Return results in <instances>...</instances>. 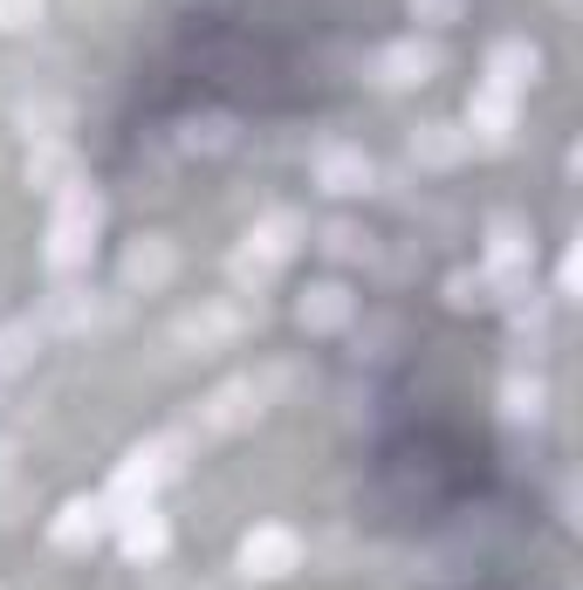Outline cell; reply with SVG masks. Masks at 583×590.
Listing matches in <instances>:
<instances>
[{"label":"cell","instance_id":"cell-1","mask_svg":"<svg viewBox=\"0 0 583 590\" xmlns=\"http://www.w3.org/2000/svg\"><path fill=\"white\" fill-rule=\"evenodd\" d=\"M90 234H96V199L90 193H69L62 199V220H56V262L69 268V262H83V247H90Z\"/></svg>","mask_w":583,"mask_h":590},{"label":"cell","instance_id":"cell-2","mask_svg":"<svg viewBox=\"0 0 583 590\" xmlns=\"http://www.w3.org/2000/svg\"><path fill=\"white\" fill-rule=\"evenodd\" d=\"M247 570H261V577H282L289 563H295V535H282V529H261V535H247Z\"/></svg>","mask_w":583,"mask_h":590},{"label":"cell","instance_id":"cell-3","mask_svg":"<svg viewBox=\"0 0 583 590\" xmlns=\"http://www.w3.org/2000/svg\"><path fill=\"white\" fill-rule=\"evenodd\" d=\"M159 549H165V522H151V516L131 522V556H159Z\"/></svg>","mask_w":583,"mask_h":590},{"label":"cell","instance_id":"cell-4","mask_svg":"<svg viewBox=\"0 0 583 590\" xmlns=\"http://www.w3.org/2000/svg\"><path fill=\"white\" fill-rule=\"evenodd\" d=\"M56 535H62V543H83V535H96V508H83V501H75V508H69V522H62Z\"/></svg>","mask_w":583,"mask_h":590},{"label":"cell","instance_id":"cell-5","mask_svg":"<svg viewBox=\"0 0 583 590\" xmlns=\"http://www.w3.org/2000/svg\"><path fill=\"white\" fill-rule=\"evenodd\" d=\"M42 14V0H0V28H28Z\"/></svg>","mask_w":583,"mask_h":590}]
</instances>
